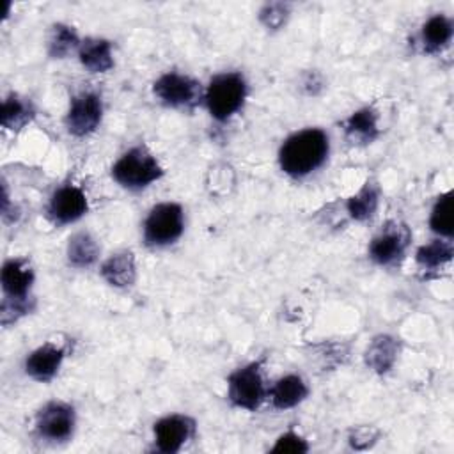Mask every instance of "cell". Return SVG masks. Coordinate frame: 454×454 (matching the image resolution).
I'll list each match as a JSON object with an SVG mask.
<instances>
[{"instance_id":"obj_1","label":"cell","mask_w":454,"mask_h":454,"mask_svg":"<svg viewBox=\"0 0 454 454\" xmlns=\"http://www.w3.org/2000/svg\"><path fill=\"white\" fill-rule=\"evenodd\" d=\"M328 137L323 129L309 128L291 135L278 151L280 168L293 177H303L323 165L328 156Z\"/></svg>"},{"instance_id":"obj_2","label":"cell","mask_w":454,"mask_h":454,"mask_svg":"<svg viewBox=\"0 0 454 454\" xmlns=\"http://www.w3.org/2000/svg\"><path fill=\"white\" fill-rule=\"evenodd\" d=\"M163 174L156 158L144 147H133L124 153L112 168L114 179L131 190L145 188L153 181L160 179Z\"/></svg>"},{"instance_id":"obj_3","label":"cell","mask_w":454,"mask_h":454,"mask_svg":"<svg viewBox=\"0 0 454 454\" xmlns=\"http://www.w3.org/2000/svg\"><path fill=\"white\" fill-rule=\"evenodd\" d=\"M247 96V83L239 73L216 74L206 90V105L216 121H227L236 114Z\"/></svg>"},{"instance_id":"obj_4","label":"cell","mask_w":454,"mask_h":454,"mask_svg":"<svg viewBox=\"0 0 454 454\" xmlns=\"http://www.w3.org/2000/svg\"><path fill=\"white\" fill-rule=\"evenodd\" d=\"M183 209L179 204L163 202L151 209L144 223V239L151 247L174 243L183 232Z\"/></svg>"},{"instance_id":"obj_5","label":"cell","mask_w":454,"mask_h":454,"mask_svg":"<svg viewBox=\"0 0 454 454\" xmlns=\"http://www.w3.org/2000/svg\"><path fill=\"white\" fill-rule=\"evenodd\" d=\"M229 399L234 406L255 410L264 399V385L259 371V362L238 369L229 378Z\"/></svg>"},{"instance_id":"obj_6","label":"cell","mask_w":454,"mask_h":454,"mask_svg":"<svg viewBox=\"0 0 454 454\" xmlns=\"http://www.w3.org/2000/svg\"><path fill=\"white\" fill-rule=\"evenodd\" d=\"M101 114H103V105L99 96L96 92H82L71 101V106L66 117L67 129L76 137L89 135L101 122Z\"/></svg>"},{"instance_id":"obj_7","label":"cell","mask_w":454,"mask_h":454,"mask_svg":"<svg viewBox=\"0 0 454 454\" xmlns=\"http://www.w3.org/2000/svg\"><path fill=\"white\" fill-rule=\"evenodd\" d=\"M156 98L167 106H188L199 99V83L179 73H165L154 83Z\"/></svg>"},{"instance_id":"obj_8","label":"cell","mask_w":454,"mask_h":454,"mask_svg":"<svg viewBox=\"0 0 454 454\" xmlns=\"http://www.w3.org/2000/svg\"><path fill=\"white\" fill-rule=\"evenodd\" d=\"M410 241V232L404 225L395 222L387 223L369 245V254L378 264H390L397 261Z\"/></svg>"},{"instance_id":"obj_9","label":"cell","mask_w":454,"mask_h":454,"mask_svg":"<svg viewBox=\"0 0 454 454\" xmlns=\"http://www.w3.org/2000/svg\"><path fill=\"white\" fill-rule=\"evenodd\" d=\"M74 411L66 403H48L35 420V427L41 436L48 440H66L73 433Z\"/></svg>"},{"instance_id":"obj_10","label":"cell","mask_w":454,"mask_h":454,"mask_svg":"<svg viewBox=\"0 0 454 454\" xmlns=\"http://www.w3.org/2000/svg\"><path fill=\"white\" fill-rule=\"evenodd\" d=\"M87 211L85 193L73 184L60 186L50 199L48 215L57 223H71L83 216Z\"/></svg>"},{"instance_id":"obj_11","label":"cell","mask_w":454,"mask_h":454,"mask_svg":"<svg viewBox=\"0 0 454 454\" xmlns=\"http://www.w3.org/2000/svg\"><path fill=\"white\" fill-rule=\"evenodd\" d=\"M193 433V420L183 415H170L156 422L154 438L161 452H177Z\"/></svg>"},{"instance_id":"obj_12","label":"cell","mask_w":454,"mask_h":454,"mask_svg":"<svg viewBox=\"0 0 454 454\" xmlns=\"http://www.w3.org/2000/svg\"><path fill=\"white\" fill-rule=\"evenodd\" d=\"M64 360V349L53 344H44L32 351L25 362V371L37 381H50Z\"/></svg>"},{"instance_id":"obj_13","label":"cell","mask_w":454,"mask_h":454,"mask_svg":"<svg viewBox=\"0 0 454 454\" xmlns=\"http://www.w3.org/2000/svg\"><path fill=\"white\" fill-rule=\"evenodd\" d=\"M34 282V271L25 259H11L2 268V287L5 298H27Z\"/></svg>"},{"instance_id":"obj_14","label":"cell","mask_w":454,"mask_h":454,"mask_svg":"<svg viewBox=\"0 0 454 454\" xmlns=\"http://www.w3.org/2000/svg\"><path fill=\"white\" fill-rule=\"evenodd\" d=\"M80 62L92 73H105L114 66L112 46L106 39L89 37L80 43Z\"/></svg>"},{"instance_id":"obj_15","label":"cell","mask_w":454,"mask_h":454,"mask_svg":"<svg viewBox=\"0 0 454 454\" xmlns=\"http://www.w3.org/2000/svg\"><path fill=\"white\" fill-rule=\"evenodd\" d=\"M307 394H309L307 385L303 383V380L300 376H294V374L280 378L270 390L271 403L278 410L296 406L298 403H301L307 397Z\"/></svg>"},{"instance_id":"obj_16","label":"cell","mask_w":454,"mask_h":454,"mask_svg":"<svg viewBox=\"0 0 454 454\" xmlns=\"http://www.w3.org/2000/svg\"><path fill=\"white\" fill-rule=\"evenodd\" d=\"M101 275L106 282L117 287L133 284L135 280V259L131 252H119L108 257L101 266Z\"/></svg>"},{"instance_id":"obj_17","label":"cell","mask_w":454,"mask_h":454,"mask_svg":"<svg viewBox=\"0 0 454 454\" xmlns=\"http://www.w3.org/2000/svg\"><path fill=\"white\" fill-rule=\"evenodd\" d=\"M395 356H397V342L388 335L376 337L365 351L367 365L378 372L388 371L394 365Z\"/></svg>"},{"instance_id":"obj_18","label":"cell","mask_w":454,"mask_h":454,"mask_svg":"<svg viewBox=\"0 0 454 454\" xmlns=\"http://www.w3.org/2000/svg\"><path fill=\"white\" fill-rule=\"evenodd\" d=\"M452 35V23L447 16L436 14L429 18L422 27V44L426 51H436L443 48Z\"/></svg>"},{"instance_id":"obj_19","label":"cell","mask_w":454,"mask_h":454,"mask_svg":"<svg viewBox=\"0 0 454 454\" xmlns=\"http://www.w3.org/2000/svg\"><path fill=\"white\" fill-rule=\"evenodd\" d=\"M346 135L353 140L358 142H371L378 135V126H376V114L371 108H362L355 112L346 122H344Z\"/></svg>"},{"instance_id":"obj_20","label":"cell","mask_w":454,"mask_h":454,"mask_svg":"<svg viewBox=\"0 0 454 454\" xmlns=\"http://www.w3.org/2000/svg\"><path fill=\"white\" fill-rule=\"evenodd\" d=\"M99 248L94 238L87 232H76L67 245V259L76 268L90 266L98 259Z\"/></svg>"},{"instance_id":"obj_21","label":"cell","mask_w":454,"mask_h":454,"mask_svg":"<svg viewBox=\"0 0 454 454\" xmlns=\"http://www.w3.org/2000/svg\"><path fill=\"white\" fill-rule=\"evenodd\" d=\"M34 117V108L30 101L11 94L2 103V124L9 129L23 128Z\"/></svg>"},{"instance_id":"obj_22","label":"cell","mask_w":454,"mask_h":454,"mask_svg":"<svg viewBox=\"0 0 454 454\" xmlns=\"http://www.w3.org/2000/svg\"><path fill=\"white\" fill-rule=\"evenodd\" d=\"M452 257V245L434 239L417 250V262L422 268H440Z\"/></svg>"},{"instance_id":"obj_23","label":"cell","mask_w":454,"mask_h":454,"mask_svg":"<svg viewBox=\"0 0 454 454\" xmlns=\"http://www.w3.org/2000/svg\"><path fill=\"white\" fill-rule=\"evenodd\" d=\"M376 206H378V192L369 183L348 200V211L356 220L369 218L376 211Z\"/></svg>"},{"instance_id":"obj_24","label":"cell","mask_w":454,"mask_h":454,"mask_svg":"<svg viewBox=\"0 0 454 454\" xmlns=\"http://www.w3.org/2000/svg\"><path fill=\"white\" fill-rule=\"evenodd\" d=\"M452 193L447 192L438 197L433 211H431V220L429 225L434 232L442 236H450L452 234Z\"/></svg>"},{"instance_id":"obj_25","label":"cell","mask_w":454,"mask_h":454,"mask_svg":"<svg viewBox=\"0 0 454 454\" xmlns=\"http://www.w3.org/2000/svg\"><path fill=\"white\" fill-rule=\"evenodd\" d=\"M76 46H80V41L73 28H69L67 25H60V23L53 27L50 44H48V51L51 57H57V59L66 57Z\"/></svg>"},{"instance_id":"obj_26","label":"cell","mask_w":454,"mask_h":454,"mask_svg":"<svg viewBox=\"0 0 454 454\" xmlns=\"http://www.w3.org/2000/svg\"><path fill=\"white\" fill-rule=\"evenodd\" d=\"M307 449H309L307 442L301 436H298L296 433L289 431L277 440V443L271 450L273 452H307Z\"/></svg>"}]
</instances>
